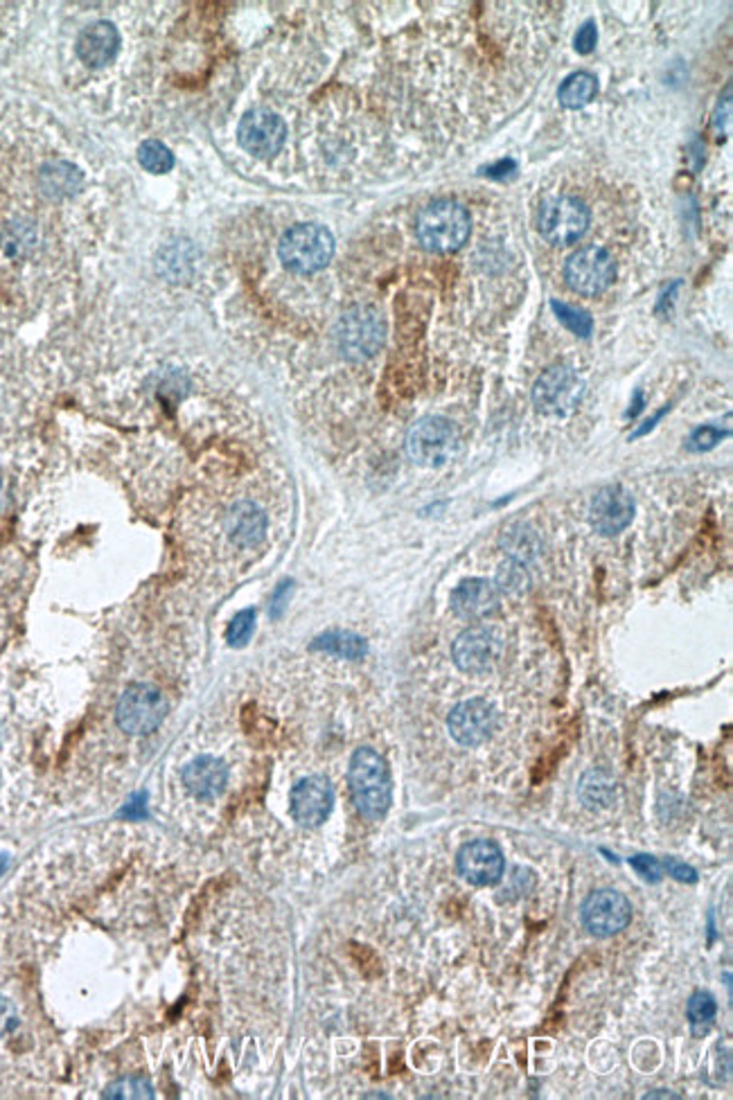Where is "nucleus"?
<instances>
[{
	"instance_id": "obj_1",
	"label": "nucleus",
	"mask_w": 733,
	"mask_h": 1100,
	"mask_svg": "<svg viewBox=\"0 0 733 1100\" xmlns=\"http://www.w3.org/2000/svg\"><path fill=\"white\" fill-rule=\"evenodd\" d=\"M348 782L352 804L363 819L380 821L387 817L393 804V780L387 760L375 749L361 747L352 753Z\"/></svg>"
},
{
	"instance_id": "obj_2",
	"label": "nucleus",
	"mask_w": 733,
	"mask_h": 1100,
	"mask_svg": "<svg viewBox=\"0 0 733 1100\" xmlns=\"http://www.w3.org/2000/svg\"><path fill=\"white\" fill-rule=\"evenodd\" d=\"M418 240L427 251L433 253H451L461 249L472 231V220L468 211L449 202V198H440V202L429 204L422 208L418 215Z\"/></svg>"
},
{
	"instance_id": "obj_3",
	"label": "nucleus",
	"mask_w": 733,
	"mask_h": 1100,
	"mask_svg": "<svg viewBox=\"0 0 733 1100\" xmlns=\"http://www.w3.org/2000/svg\"><path fill=\"white\" fill-rule=\"evenodd\" d=\"M458 451H461V434L447 418H422L407 434V454L422 467H440Z\"/></svg>"
},
{
	"instance_id": "obj_4",
	"label": "nucleus",
	"mask_w": 733,
	"mask_h": 1100,
	"mask_svg": "<svg viewBox=\"0 0 733 1100\" xmlns=\"http://www.w3.org/2000/svg\"><path fill=\"white\" fill-rule=\"evenodd\" d=\"M281 260L294 273H314L334 255V237L319 224H299L281 240Z\"/></svg>"
},
{
	"instance_id": "obj_5",
	"label": "nucleus",
	"mask_w": 733,
	"mask_h": 1100,
	"mask_svg": "<svg viewBox=\"0 0 733 1100\" xmlns=\"http://www.w3.org/2000/svg\"><path fill=\"white\" fill-rule=\"evenodd\" d=\"M336 341L343 357L350 361H365L382 350L387 341V323L373 308H352L339 321Z\"/></svg>"
},
{
	"instance_id": "obj_6",
	"label": "nucleus",
	"mask_w": 733,
	"mask_h": 1100,
	"mask_svg": "<svg viewBox=\"0 0 733 1100\" xmlns=\"http://www.w3.org/2000/svg\"><path fill=\"white\" fill-rule=\"evenodd\" d=\"M167 716V702L158 688L149 683L129 685L116 707V722L127 736L154 733Z\"/></svg>"
},
{
	"instance_id": "obj_7",
	"label": "nucleus",
	"mask_w": 733,
	"mask_h": 1100,
	"mask_svg": "<svg viewBox=\"0 0 733 1100\" xmlns=\"http://www.w3.org/2000/svg\"><path fill=\"white\" fill-rule=\"evenodd\" d=\"M585 386L569 366H554L537 377L532 405L546 416H567L578 407Z\"/></svg>"
},
{
	"instance_id": "obj_8",
	"label": "nucleus",
	"mask_w": 733,
	"mask_h": 1100,
	"mask_svg": "<svg viewBox=\"0 0 733 1100\" xmlns=\"http://www.w3.org/2000/svg\"><path fill=\"white\" fill-rule=\"evenodd\" d=\"M589 226V208L574 196H558L546 202L539 213V233L556 246L578 242Z\"/></svg>"
},
{
	"instance_id": "obj_9",
	"label": "nucleus",
	"mask_w": 733,
	"mask_h": 1100,
	"mask_svg": "<svg viewBox=\"0 0 733 1100\" xmlns=\"http://www.w3.org/2000/svg\"><path fill=\"white\" fill-rule=\"evenodd\" d=\"M616 275V262L600 246L578 249L565 264L567 284L580 295L603 293Z\"/></svg>"
},
{
	"instance_id": "obj_10",
	"label": "nucleus",
	"mask_w": 733,
	"mask_h": 1100,
	"mask_svg": "<svg viewBox=\"0 0 733 1100\" xmlns=\"http://www.w3.org/2000/svg\"><path fill=\"white\" fill-rule=\"evenodd\" d=\"M504 641L488 627H470L458 634L451 645V659L468 674H486L501 663Z\"/></svg>"
},
{
	"instance_id": "obj_11",
	"label": "nucleus",
	"mask_w": 733,
	"mask_h": 1100,
	"mask_svg": "<svg viewBox=\"0 0 733 1100\" xmlns=\"http://www.w3.org/2000/svg\"><path fill=\"white\" fill-rule=\"evenodd\" d=\"M449 736L461 747H479L497 731V711L488 699L472 697L456 704L447 718Z\"/></svg>"
},
{
	"instance_id": "obj_12",
	"label": "nucleus",
	"mask_w": 733,
	"mask_h": 1100,
	"mask_svg": "<svg viewBox=\"0 0 733 1100\" xmlns=\"http://www.w3.org/2000/svg\"><path fill=\"white\" fill-rule=\"evenodd\" d=\"M632 912L629 899L623 893L598 888L583 903V923L594 936L609 938L632 923Z\"/></svg>"
},
{
	"instance_id": "obj_13",
	"label": "nucleus",
	"mask_w": 733,
	"mask_h": 1100,
	"mask_svg": "<svg viewBox=\"0 0 733 1100\" xmlns=\"http://www.w3.org/2000/svg\"><path fill=\"white\" fill-rule=\"evenodd\" d=\"M292 817L303 828H319L334 808V787L325 776H307L292 787Z\"/></svg>"
},
{
	"instance_id": "obj_14",
	"label": "nucleus",
	"mask_w": 733,
	"mask_h": 1100,
	"mask_svg": "<svg viewBox=\"0 0 733 1100\" xmlns=\"http://www.w3.org/2000/svg\"><path fill=\"white\" fill-rule=\"evenodd\" d=\"M632 519L634 498L623 485H605L594 494L589 506V522L596 533H600L603 537H614L623 533L632 524Z\"/></svg>"
},
{
	"instance_id": "obj_15",
	"label": "nucleus",
	"mask_w": 733,
	"mask_h": 1100,
	"mask_svg": "<svg viewBox=\"0 0 733 1100\" xmlns=\"http://www.w3.org/2000/svg\"><path fill=\"white\" fill-rule=\"evenodd\" d=\"M285 123L276 114L264 109L248 111L237 127L240 145L255 158L276 156L285 145Z\"/></svg>"
},
{
	"instance_id": "obj_16",
	"label": "nucleus",
	"mask_w": 733,
	"mask_h": 1100,
	"mask_svg": "<svg viewBox=\"0 0 733 1100\" xmlns=\"http://www.w3.org/2000/svg\"><path fill=\"white\" fill-rule=\"evenodd\" d=\"M456 866L461 877L475 886H495L504 879L506 859L501 848L490 839H477L458 850Z\"/></svg>"
},
{
	"instance_id": "obj_17",
	"label": "nucleus",
	"mask_w": 733,
	"mask_h": 1100,
	"mask_svg": "<svg viewBox=\"0 0 733 1100\" xmlns=\"http://www.w3.org/2000/svg\"><path fill=\"white\" fill-rule=\"evenodd\" d=\"M501 591L495 582L483 577H472L458 584L451 593V610L463 621H483L499 610Z\"/></svg>"
},
{
	"instance_id": "obj_18",
	"label": "nucleus",
	"mask_w": 733,
	"mask_h": 1100,
	"mask_svg": "<svg viewBox=\"0 0 733 1100\" xmlns=\"http://www.w3.org/2000/svg\"><path fill=\"white\" fill-rule=\"evenodd\" d=\"M183 785L190 789L193 796L202 798V801H213L217 798L228 782V769L224 760L213 758V756H199L195 758L186 769H183Z\"/></svg>"
},
{
	"instance_id": "obj_19",
	"label": "nucleus",
	"mask_w": 733,
	"mask_h": 1100,
	"mask_svg": "<svg viewBox=\"0 0 733 1100\" xmlns=\"http://www.w3.org/2000/svg\"><path fill=\"white\" fill-rule=\"evenodd\" d=\"M118 48H120V35L107 21L88 26L77 39V57L90 68H100L109 64L118 55Z\"/></svg>"
},
{
	"instance_id": "obj_20",
	"label": "nucleus",
	"mask_w": 733,
	"mask_h": 1100,
	"mask_svg": "<svg viewBox=\"0 0 733 1100\" xmlns=\"http://www.w3.org/2000/svg\"><path fill=\"white\" fill-rule=\"evenodd\" d=\"M226 530H228V537L237 546L251 548V546H257L264 539L266 517H264V513L255 504L242 502V504H235L231 508L228 519H226Z\"/></svg>"
},
{
	"instance_id": "obj_21",
	"label": "nucleus",
	"mask_w": 733,
	"mask_h": 1100,
	"mask_svg": "<svg viewBox=\"0 0 733 1100\" xmlns=\"http://www.w3.org/2000/svg\"><path fill=\"white\" fill-rule=\"evenodd\" d=\"M616 780L612 773H607L605 769H592L583 776L580 780V787H578V796H580V801L587 810H607L614 806L616 801Z\"/></svg>"
},
{
	"instance_id": "obj_22",
	"label": "nucleus",
	"mask_w": 733,
	"mask_h": 1100,
	"mask_svg": "<svg viewBox=\"0 0 733 1100\" xmlns=\"http://www.w3.org/2000/svg\"><path fill=\"white\" fill-rule=\"evenodd\" d=\"M312 650L325 652L330 656L348 659V661H359V659H363L365 654H369V643H365V639L359 636V634H354V632L334 630V632L321 634L312 643Z\"/></svg>"
},
{
	"instance_id": "obj_23",
	"label": "nucleus",
	"mask_w": 733,
	"mask_h": 1100,
	"mask_svg": "<svg viewBox=\"0 0 733 1100\" xmlns=\"http://www.w3.org/2000/svg\"><path fill=\"white\" fill-rule=\"evenodd\" d=\"M596 93H598V81L592 72H574L563 81L558 97L563 107L580 109L592 103Z\"/></svg>"
},
{
	"instance_id": "obj_24",
	"label": "nucleus",
	"mask_w": 733,
	"mask_h": 1100,
	"mask_svg": "<svg viewBox=\"0 0 733 1100\" xmlns=\"http://www.w3.org/2000/svg\"><path fill=\"white\" fill-rule=\"evenodd\" d=\"M715 1015H717V1004H715L713 994H708L704 990L693 992V996L688 999V1004H686V1018H688V1024H691V1031L695 1038H702L711 1031Z\"/></svg>"
},
{
	"instance_id": "obj_25",
	"label": "nucleus",
	"mask_w": 733,
	"mask_h": 1100,
	"mask_svg": "<svg viewBox=\"0 0 733 1100\" xmlns=\"http://www.w3.org/2000/svg\"><path fill=\"white\" fill-rule=\"evenodd\" d=\"M504 548L508 551L510 559H517L521 564H528L530 559H535L541 551V542L539 537L535 535V530L526 528V526H515L510 528L506 535H504Z\"/></svg>"
},
{
	"instance_id": "obj_26",
	"label": "nucleus",
	"mask_w": 733,
	"mask_h": 1100,
	"mask_svg": "<svg viewBox=\"0 0 733 1100\" xmlns=\"http://www.w3.org/2000/svg\"><path fill=\"white\" fill-rule=\"evenodd\" d=\"M138 160L152 174H167L174 167L172 152L163 143H158V140L143 143L140 149H138Z\"/></svg>"
},
{
	"instance_id": "obj_27",
	"label": "nucleus",
	"mask_w": 733,
	"mask_h": 1100,
	"mask_svg": "<svg viewBox=\"0 0 733 1100\" xmlns=\"http://www.w3.org/2000/svg\"><path fill=\"white\" fill-rule=\"evenodd\" d=\"M105 1098L109 1100H136V1098H154V1087L147 1078H138V1075H129V1078H120L116 1080L114 1084L107 1087L105 1091Z\"/></svg>"
},
{
	"instance_id": "obj_28",
	"label": "nucleus",
	"mask_w": 733,
	"mask_h": 1100,
	"mask_svg": "<svg viewBox=\"0 0 733 1100\" xmlns=\"http://www.w3.org/2000/svg\"><path fill=\"white\" fill-rule=\"evenodd\" d=\"M551 310L556 312L558 321H560V323H563L569 332H574L576 337L587 339V337L594 332V321H592V317H589L587 312H583V310H578V308H571V305H567V303H558V300H554V303H551Z\"/></svg>"
},
{
	"instance_id": "obj_29",
	"label": "nucleus",
	"mask_w": 733,
	"mask_h": 1100,
	"mask_svg": "<svg viewBox=\"0 0 733 1100\" xmlns=\"http://www.w3.org/2000/svg\"><path fill=\"white\" fill-rule=\"evenodd\" d=\"M497 588L504 593H521L528 586V571L526 564L517 559H508L499 566L497 573Z\"/></svg>"
},
{
	"instance_id": "obj_30",
	"label": "nucleus",
	"mask_w": 733,
	"mask_h": 1100,
	"mask_svg": "<svg viewBox=\"0 0 733 1100\" xmlns=\"http://www.w3.org/2000/svg\"><path fill=\"white\" fill-rule=\"evenodd\" d=\"M255 632V610H242L233 616L226 630V641L233 648H244Z\"/></svg>"
},
{
	"instance_id": "obj_31",
	"label": "nucleus",
	"mask_w": 733,
	"mask_h": 1100,
	"mask_svg": "<svg viewBox=\"0 0 733 1100\" xmlns=\"http://www.w3.org/2000/svg\"><path fill=\"white\" fill-rule=\"evenodd\" d=\"M43 176L48 178V189H46V192H52V194H55V192H57V194H66V192L75 189V187H77V181H79L77 169H72V167H68V165H55V167H48Z\"/></svg>"
},
{
	"instance_id": "obj_32",
	"label": "nucleus",
	"mask_w": 733,
	"mask_h": 1100,
	"mask_svg": "<svg viewBox=\"0 0 733 1100\" xmlns=\"http://www.w3.org/2000/svg\"><path fill=\"white\" fill-rule=\"evenodd\" d=\"M726 436H729V431H722V429H717V427L706 425V427H700V429H695V431H693V436H691V438H688V442H686V449H688V451H693V454H702V451L713 449V447H715L717 442H722V438H726Z\"/></svg>"
},
{
	"instance_id": "obj_33",
	"label": "nucleus",
	"mask_w": 733,
	"mask_h": 1100,
	"mask_svg": "<svg viewBox=\"0 0 733 1100\" xmlns=\"http://www.w3.org/2000/svg\"><path fill=\"white\" fill-rule=\"evenodd\" d=\"M629 866L636 870V875L641 879L648 882V884H657L664 877V866L653 855H636V857L629 859Z\"/></svg>"
},
{
	"instance_id": "obj_34",
	"label": "nucleus",
	"mask_w": 733,
	"mask_h": 1100,
	"mask_svg": "<svg viewBox=\"0 0 733 1100\" xmlns=\"http://www.w3.org/2000/svg\"><path fill=\"white\" fill-rule=\"evenodd\" d=\"M292 591H294V582L292 580L281 582L278 588L273 591V595H271V607H268L271 619H281L283 616V612L287 610L290 597H292Z\"/></svg>"
},
{
	"instance_id": "obj_35",
	"label": "nucleus",
	"mask_w": 733,
	"mask_h": 1100,
	"mask_svg": "<svg viewBox=\"0 0 733 1100\" xmlns=\"http://www.w3.org/2000/svg\"><path fill=\"white\" fill-rule=\"evenodd\" d=\"M662 866H664V870H668V875H671V877H675L677 882H684V884H695V882H697V870H695V868H691L688 864L680 861L677 857H666V859L662 861Z\"/></svg>"
},
{
	"instance_id": "obj_36",
	"label": "nucleus",
	"mask_w": 733,
	"mask_h": 1100,
	"mask_svg": "<svg viewBox=\"0 0 733 1100\" xmlns=\"http://www.w3.org/2000/svg\"><path fill=\"white\" fill-rule=\"evenodd\" d=\"M574 43H576V50H578L580 55H589V52H594V48H596V43H598V30H596V23H594V21H587V23L578 30V35H576Z\"/></svg>"
},
{
	"instance_id": "obj_37",
	"label": "nucleus",
	"mask_w": 733,
	"mask_h": 1100,
	"mask_svg": "<svg viewBox=\"0 0 733 1100\" xmlns=\"http://www.w3.org/2000/svg\"><path fill=\"white\" fill-rule=\"evenodd\" d=\"M14 1006L8 1002L6 996H0V1035H6L8 1031L14 1029Z\"/></svg>"
},
{
	"instance_id": "obj_38",
	"label": "nucleus",
	"mask_w": 733,
	"mask_h": 1100,
	"mask_svg": "<svg viewBox=\"0 0 733 1100\" xmlns=\"http://www.w3.org/2000/svg\"><path fill=\"white\" fill-rule=\"evenodd\" d=\"M145 806H147V804H145V794H138V796H134V798H131V804L123 810V817H129V819H134V821H136V819H143V817H147Z\"/></svg>"
},
{
	"instance_id": "obj_39",
	"label": "nucleus",
	"mask_w": 733,
	"mask_h": 1100,
	"mask_svg": "<svg viewBox=\"0 0 733 1100\" xmlns=\"http://www.w3.org/2000/svg\"><path fill=\"white\" fill-rule=\"evenodd\" d=\"M508 169H515V163L512 160H501L497 167H490L486 174L488 176H506Z\"/></svg>"
},
{
	"instance_id": "obj_40",
	"label": "nucleus",
	"mask_w": 733,
	"mask_h": 1100,
	"mask_svg": "<svg viewBox=\"0 0 733 1100\" xmlns=\"http://www.w3.org/2000/svg\"><path fill=\"white\" fill-rule=\"evenodd\" d=\"M646 1098H680V1096L671 1093V1091H659V1093H648Z\"/></svg>"
},
{
	"instance_id": "obj_41",
	"label": "nucleus",
	"mask_w": 733,
	"mask_h": 1100,
	"mask_svg": "<svg viewBox=\"0 0 733 1100\" xmlns=\"http://www.w3.org/2000/svg\"><path fill=\"white\" fill-rule=\"evenodd\" d=\"M0 494H3V489H0Z\"/></svg>"
}]
</instances>
